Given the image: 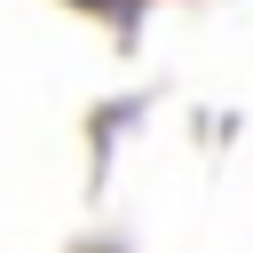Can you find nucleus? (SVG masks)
<instances>
[]
</instances>
